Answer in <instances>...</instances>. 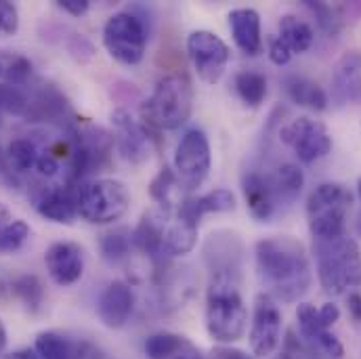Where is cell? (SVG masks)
Instances as JSON below:
<instances>
[{"label":"cell","instance_id":"11","mask_svg":"<svg viewBox=\"0 0 361 359\" xmlns=\"http://www.w3.org/2000/svg\"><path fill=\"white\" fill-rule=\"evenodd\" d=\"M281 311L269 294L261 292L255 300L252 326H250V347L259 358L271 355L281 339Z\"/></svg>","mask_w":361,"mask_h":359},{"label":"cell","instance_id":"21","mask_svg":"<svg viewBox=\"0 0 361 359\" xmlns=\"http://www.w3.org/2000/svg\"><path fill=\"white\" fill-rule=\"evenodd\" d=\"M25 116L44 122H66L72 116V109L61 90L53 85H44L42 89L34 92L32 99H27Z\"/></svg>","mask_w":361,"mask_h":359},{"label":"cell","instance_id":"16","mask_svg":"<svg viewBox=\"0 0 361 359\" xmlns=\"http://www.w3.org/2000/svg\"><path fill=\"white\" fill-rule=\"evenodd\" d=\"M296 322H298V330H300V336L311 343L317 351H322L324 355L332 359H343L345 355V347L343 343L322 326V320H319V313L313 305L309 303H300L298 309H296Z\"/></svg>","mask_w":361,"mask_h":359},{"label":"cell","instance_id":"3","mask_svg":"<svg viewBox=\"0 0 361 359\" xmlns=\"http://www.w3.org/2000/svg\"><path fill=\"white\" fill-rule=\"evenodd\" d=\"M193 109V87L185 74H166L158 80L147 101L141 103V126L145 135L180 128Z\"/></svg>","mask_w":361,"mask_h":359},{"label":"cell","instance_id":"20","mask_svg":"<svg viewBox=\"0 0 361 359\" xmlns=\"http://www.w3.org/2000/svg\"><path fill=\"white\" fill-rule=\"evenodd\" d=\"M227 19L238 49L248 57H257L263 51L261 15L255 8H233Z\"/></svg>","mask_w":361,"mask_h":359},{"label":"cell","instance_id":"8","mask_svg":"<svg viewBox=\"0 0 361 359\" xmlns=\"http://www.w3.org/2000/svg\"><path fill=\"white\" fill-rule=\"evenodd\" d=\"M212 166L210 143L204 130L191 128L180 137L175 152V173L179 183L187 191H195L204 181L208 179Z\"/></svg>","mask_w":361,"mask_h":359},{"label":"cell","instance_id":"48","mask_svg":"<svg viewBox=\"0 0 361 359\" xmlns=\"http://www.w3.org/2000/svg\"><path fill=\"white\" fill-rule=\"evenodd\" d=\"M275 359H296V358H292V355H288V353H281V355H277Z\"/></svg>","mask_w":361,"mask_h":359},{"label":"cell","instance_id":"36","mask_svg":"<svg viewBox=\"0 0 361 359\" xmlns=\"http://www.w3.org/2000/svg\"><path fill=\"white\" fill-rule=\"evenodd\" d=\"M2 68H4L2 76L6 78V85L17 87V89L25 87L30 76H32V63L25 57H19V55L8 59L6 63H2Z\"/></svg>","mask_w":361,"mask_h":359},{"label":"cell","instance_id":"41","mask_svg":"<svg viewBox=\"0 0 361 359\" xmlns=\"http://www.w3.org/2000/svg\"><path fill=\"white\" fill-rule=\"evenodd\" d=\"M57 6L70 13L72 17H82L90 8L89 0H57Z\"/></svg>","mask_w":361,"mask_h":359},{"label":"cell","instance_id":"47","mask_svg":"<svg viewBox=\"0 0 361 359\" xmlns=\"http://www.w3.org/2000/svg\"><path fill=\"white\" fill-rule=\"evenodd\" d=\"M4 349H6V328H4V324L0 322V355L4 353Z\"/></svg>","mask_w":361,"mask_h":359},{"label":"cell","instance_id":"43","mask_svg":"<svg viewBox=\"0 0 361 359\" xmlns=\"http://www.w3.org/2000/svg\"><path fill=\"white\" fill-rule=\"evenodd\" d=\"M349 313L355 322H361V294L360 292H351L349 294Z\"/></svg>","mask_w":361,"mask_h":359},{"label":"cell","instance_id":"24","mask_svg":"<svg viewBox=\"0 0 361 359\" xmlns=\"http://www.w3.org/2000/svg\"><path fill=\"white\" fill-rule=\"evenodd\" d=\"M283 87H286L288 97L292 99V103L307 107V109H313V111L328 109V103H330L328 92L317 83H313L305 76H290L283 80Z\"/></svg>","mask_w":361,"mask_h":359},{"label":"cell","instance_id":"37","mask_svg":"<svg viewBox=\"0 0 361 359\" xmlns=\"http://www.w3.org/2000/svg\"><path fill=\"white\" fill-rule=\"evenodd\" d=\"M19 30V11L13 2L0 0V36H13Z\"/></svg>","mask_w":361,"mask_h":359},{"label":"cell","instance_id":"12","mask_svg":"<svg viewBox=\"0 0 361 359\" xmlns=\"http://www.w3.org/2000/svg\"><path fill=\"white\" fill-rule=\"evenodd\" d=\"M80 185L66 183V185L40 187L34 193L38 214L53 221V223L70 225L78 217V191H80Z\"/></svg>","mask_w":361,"mask_h":359},{"label":"cell","instance_id":"15","mask_svg":"<svg viewBox=\"0 0 361 359\" xmlns=\"http://www.w3.org/2000/svg\"><path fill=\"white\" fill-rule=\"evenodd\" d=\"M171 212L162 208H152L143 212L139 225L133 231V246L135 250L152 257L154 261L164 259V233L169 227Z\"/></svg>","mask_w":361,"mask_h":359},{"label":"cell","instance_id":"9","mask_svg":"<svg viewBox=\"0 0 361 359\" xmlns=\"http://www.w3.org/2000/svg\"><path fill=\"white\" fill-rule=\"evenodd\" d=\"M279 139L288 147H292V152L302 164H313L332 152V137L326 124L309 116H300L288 122L279 130Z\"/></svg>","mask_w":361,"mask_h":359},{"label":"cell","instance_id":"1","mask_svg":"<svg viewBox=\"0 0 361 359\" xmlns=\"http://www.w3.org/2000/svg\"><path fill=\"white\" fill-rule=\"evenodd\" d=\"M257 273L265 294L277 303H294L309 292L313 273L305 246L290 238H265L255 246Z\"/></svg>","mask_w":361,"mask_h":359},{"label":"cell","instance_id":"13","mask_svg":"<svg viewBox=\"0 0 361 359\" xmlns=\"http://www.w3.org/2000/svg\"><path fill=\"white\" fill-rule=\"evenodd\" d=\"M44 265L57 286H72L82 277L85 255L74 242H55L47 248Z\"/></svg>","mask_w":361,"mask_h":359},{"label":"cell","instance_id":"17","mask_svg":"<svg viewBox=\"0 0 361 359\" xmlns=\"http://www.w3.org/2000/svg\"><path fill=\"white\" fill-rule=\"evenodd\" d=\"M332 99L338 105L361 101V51H347L334 63Z\"/></svg>","mask_w":361,"mask_h":359},{"label":"cell","instance_id":"4","mask_svg":"<svg viewBox=\"0 0 361 359\" xmlns=\"http://www.w3.org/2000/svg\"><path fill=\"white\" fill-rule=\"evenodd\" d=\"M315 261L326 294L341 296L361 286V248L353 238L341 236L330 242H315Z\"/></svg>","mask_w":361,"mask_h":359},{"label":"cell","instance_id":"6","mask_svg":"<svg viewBox=\"0 0 361 359\" xmlns=\"http://www.w3.org/2000/svg\"><path fill=\"white\" fill-rule=\"evenodd\" d=\"M130 206L128 187L118 179L82 183L78 191V217L92 225H107L126 214Z\"/></svg>","mask_w":361,"mask_h":359},{"label":"cell","instance_id":"22","mask_svg":"<svg viewBox=\"0 0 361 359\" xmlns=\"http://www.w3.org/2000/svg\"><path fill=\"white\" fill-rule=\"evenodd\" d=\"M242 191H244L246 206L257 221H269L275 214L277 204H275V197H273L267 177H263L257 171L246 173L242 177Z\"/></svg>","mask_w":361,"mask_h":359},{"label":"cell","instance_id":"19","mask_svg":"<svg viewBox=\"0 0 361 359\" xmlns=\"http://www.w3.org/2000/svg\"><path fill=\"white\" fill-rule=\"evenodd\" d=\"M235 208V195L227 187H216L204 195H187L177 208V217L183 221H189L200 227V221L204 214L210 212H229Z\"/></svg>","mask_w":361,"mask_h":359},{"label":"cell","instance_id":"5","mask_svg":"<svg viewBox=\"0 0 361 359\" xmlns=\"http://www.w3.org/2000/svg\"><path fill=\"white\" fill-rule=\"evenodd\" d=\"M353 193L343 183H322L307 197V223L315 242H330L345 236Z\"/></svg>","mask_w":361,"mask_h":359},{"label":"cell","instance_id":"23","mask_svg":"<svg viewBox=\"0 0 361 359\" xmlns=\"http://www.w3.org/2000/svg\"><path fill=\"white\" fill-rule=\"evenodd\" d=\"M267 179H269L271 191H273L277 206L279 204H292L305 187V175H302L300 166H296L292 162L277 166L275 173Z\"/></svg>","mask_w":361,"mask_h":359},{"label":"cell","instance_id":"7","mask_svg":"<svg viewBox=\"0 0 361 359\" xmlns=\"http://www.w3.org/2000/svg\"><path fill=\"white\" fill-rule=\"evenodd\" d=\"M103 44L122 66H137L145 57L147 25L135 11H120L103 25Z\"/></svg>","mask_w":361,"mask_h":359},{"label":"cell","instance_id":"33","mask_svg":"<svg viewBox=\"0 0 361 359\" xmlns=\"http://www.w3.org/2000/svg\"><path fill=\"white\" fill-rule=\"evenodd\" d=\"M185 339L173 332H156L145 341V355L149 359H171L185 347Z\"/></svg>","mask_w":361,"mask_h":359},{"label":"cell","instance_id":"28","mask_svg":"<svg viewBox=\"0 0 361 359\" xmlns=\"http://www.w3.org/2000/svg\"><path fill=\"white\" fill-rule=\"evenodd\" d=\"M233 87H235L238 97L242 99V103L252 109L261 107L267 97V78H265V74L255 72V70H244V72L235 74Z\"/></svg>","mask_w":361,"mask_h":359},{"label":"cell","instance_id":"40","mask_svg":"<svg viewBox=\"0 0 361 359\" xmlns=\"http://www.w3.org/2000/svg\"><path fill=\"white\" fill-rule=\"evenodd\" d=\"M317 313H319L322 326H324L326 330H330V328L341 320V309H338V305H334V303H324V305L317 309Z\"/></svg>","mask_w":361,"mask_h":359},{"label":"cell","instance_id":"29","mask_svg":"<svg viewBox=\"0 0 361 359\" xmlns=\"http://www.w3.org/2000/svg\"><path fill=\"white\" fill-rule=\"evenodd\" d=\"M80 347L59 332H40L36 339V353L42 359H76Z\"/></svg>","mask_w":361,"mask_h":359},{"label":"cell","instance_id":"31","mask_svg":"<svg viewBox=\"0 0 361 359\" xmlns=\"http://www.w3.org/2000/svg\"><path fill=\"white\" fill-rule=\"evenodd\" d=\"M13 294L21 300V305L30 313H36L42 307V300H44V288H42L40 279L36 275H30V273L19 275L13 281Z\"/></svg>","mask_w":361,"mask_h":359},{"label":"cell","instance_id":"50","mask_svg":"<svg viewBox=\"0 0 361 359\" xmlns=\"http://www.w3.org/2000/svg\"><path fill=\"white\" fill-rule=\"evenodd\" d=\"M357 191H360V197H361V179H360V183H357Z\"/></svg>","mask_w":361,"mask_h":359},{"label":"cell","instance_id":"27","mask_svg":"<svg viewBox=\"0 0 361 359\" xmlns=\"http://www.w3.org/2000/svg\"><path fill=\"white\" fill-rule=\"evenodd\" d=\"M40 154L42 152L30 137H17L4 150L6 162L15 175H23V173H30L32 169H36Z\"/></svg>","mask_w":361,"mask_h":359},{"label":"cell","instance_id":"35","mask_svg":"<svg viewBox=\"0 0 361 359\" xmlns=\"http://www.w3.org/2000/svg\"><path fill=\"white\" fill-rule=\"evenodd\" d=\"M30 238V225L21 219H13V223L4 229L0 238V255L17 252Z\"/></svg>","mask_w":361,"mask_h":359},{"label":"cell","instance_id":"32","mask_svg":"<svg viewBox=\"0 0 361 359\" xmlns=\"http://www.w3.org/2000/svg\"><path fill=\"white\" fill-rule=\"evenodd\" d=\"M180 185L179 177H177V173L171 169V166H164L154 181H152V185H149V195L154 197V202L158 204V208H162V210H166V212H171L173 210V191H175V187Z\"/></svg>","mask_w":361,"mask_h":359},{"label":"cell","instance_id":"39","mask_svg":"<svg viewBox=\"0 0 361 359\" xmlns=\"http://www.w3.org/2000/svg\"><path fill=\"white\" fill-rule=\"evenodd\" d=\"M36 171H38V175L44 177V179H53V177H57L59 171H61V169H59V160H57L51 152H42L40 158H38Z\"/></svg>","mask_w":361,"mask_h":359},{"label":"cell","instance_id":"2","mask_svg":"<svg viewBox=\"0 0 361 359\" xmlns=\"http://www.w3.org/2000/svg\"><path fill=\"white\" fill-rule=\"evenodd\" d=\"M246 326L248 309L240 290V271H212L206 294V330L210 339L231 345L246 334Z\"/></svg>","mask_w":361,"mask_h":359},{"label":"cell","instance_id":"42","mask_svg":"<svg viewBox=\"0 0 361 359\" xmlns=\"http://www.w3.org/2000/svg\"><path fill=\"white\" fill-rule=\"evenodd\" d=\"M214 359H255L252 355L244 353L242 349H233V347H219L214 349Z\"/></svg>","mask_w":361,"mask_h":359},{"label":"cell","instance_id":"25","mask_svg":"<svg viewBox=\"0 0 361 359\" xmlns=\"http://www.w3.org/2000/svg\"><path fill=\"white\" fill-rule=\"evenodd\" d=\"M277 36L290 49L292 55L307 53L313 47V40H315L313 28L307 21L298 19L296 15H283L279 19V34Z\"/></svg>","mask_w":361,"mask_h":359},{"label":"cell","instance_id":"30","mask_svg":"<svg viewBox=\"0 0 361 359\" xmlns=\"http://www.w3.org/2000/svg\"><path fill=\"white\" fill-rule=\"evenodd\" d=\"M133 233L126 229H114L101 238V255L107 263L118 265L130 257L133 250Z\"/></svg>","mask_w":361,"mask_h":359},{"label":"cell","instance_id":"46","mask_svg":"<svg viewBox=\"0 0 361 359\" xmlns=\"http://www.w3.org/2000/svg\"><path fill=\"white\" fill-rule=\"evenodd\" d=\"M4 359H42V358L36 353V349H19V351L8 353Z\"/></svg>","mask_w":361,"mask_h":359},{"label":"cell","instance_id":"18","mask_svg":"<svg viewBox=\"0 0 361 359\" xmlns=\"http://www.w3.org/2000/svg\"><path fill=\"white\" fill-rule=\"evenodd\" d=\"M111 122L116 128V143L120 154L133 162V164H141L147 160V135L143 130V126L139 122H135L130 118V114L126 109H116L111 114Z\"/></svg>","mask_w":361,"mask_h":359},{"label":"cell","instance_id":"26","mask_svg":"<svg viewBox=\"0 0 361 359\" xmlns=\"http://www.w3.org/2000/svg\"><path fill=\"white\" fill-rule=\"evenodd\" d=\"M197 242V225L175 217L169 223L164 233V257H185L195 248Z\"/></svg>","mask_w":361,"mask_h":359},{"label":"cell","instance_id":"49","mask_svg":"<svg viewBox=\"0 0 361 359\" xmlns=\"http://www.w3.org/2000/svg\"><path fill=\"white\" fill-rule=\"evenodd\" d=\"M2 72H4V68H2V59H0V76H2Z\"/></svg>","mask_w":361,"mask_h":359},{"label":"cell","instance_id":"34","mask_svg":"<svg viewBox=\"0 0 361 359\" xmlns=\"http://www.w3.org/2000/svg\"><path fill=\"white\" fill-rule=\"evenodd\" d=\"M305 6L315 15V21L319 25V30L328 36H336L343 28V15L336 6H330L326 2H311L305 0Z\"/></svg>","mask_w":361,"mask_h":359},{"label":"cell","instance_id":"10","mask_svg":"<svg viewBox=\"0 0 361 359\" xmlns=\"http://www.w3.org/2000/svg\"><path fill=\"white\" fill-rule=\"evenodd\" d=\"M187 55L193 63L195 74L206 85H216L229 63V47L214 32L195 30L187 36Z\"/></svg>","mask_w":361,"mask_h":359},{"label":"cell","instance_id":"44","mask_svg":"<svg viewBox=\"0 0 361 359\" xmlns=\"http://www.w3.org/2000/svg\"><path fill=\"white\" fill-rule=\"evenodd\" d=\"M171 359H204V355H202L191 343H185V347L180 349L177 355H173Z\"/></svg>","mask_w":361,"mask_h":359},{"label":"cell","instance_id":"38","mask_svg":"<svg viewBox=\"0 0 361 359\" xmlns=\"http://www.w3.org/2000/svg\"><path fill=\"white\" fill-rule=\"evenodd\" d=\"M267 53H269V59L275 66H286L292 59L290 49L279 40V36H271L269 42H267Z\"/></svg>","mask_w":361,"mask_h":359},{"label":"cell","instance_id":"45","mask_svg":"<svg viewBox=\"0 0 361 359\" xmlns=\"http://www.w3.org/2000/svg\"><path fill=\"white\" fill-rule=\"evenodd\" d=\"M11 223H13V214H11V210L0 202V238H2L4 229H6Z\"/></svg>","mask_w":361,"mask_h":359},{"label":"cell","instance_id":"14","mask_svg":"<svg viewBox=\"0 0 361 359\" xmlns=\"http://www.w3.org/2000/svg\"><path fill=\"white\" fill-rule=\"evenodd\" d=\"M135 309V294L133 288L120 279L111 281L97 300V315L105 328L118 330L122 328Z\"/></svg>","mask_w":361,"mask_h":359}]
</instances>
